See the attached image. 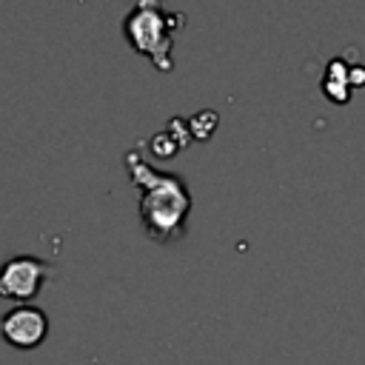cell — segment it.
<instances>
[{"instance_id":"1","label":"cell","mask_w":365,"mask_h":365,"mask_svg":"<svg viewBox=\"0 0 365 365\" xmlns=\"http://www.w3.org/2000/svg\"><path fill=\"white\" fill-rule=\"evenodd\" d=\"M125 171L131 182L140 191V222L148 234V240L168 245L177 242L185 234V222L191 214V188L180 174L171 171H157L137 148H128L125 157Z\"/></svg>"},{"instance_id":"2","label":"cell","mask_w":365,"mask_h":365,"mask_svg":"<svg viewBox=\"0 0 365 365\" xmlns=\"http://www.w3.org/2000/svg\"><path fill=\"white\" fill-rule=\"evenodd\" d=\"M182 23L185 14L168 11L163 0H131V9L123 17V37L157 71H171L174 31L182 29Z\"/></svg>"},{"instance_id":"3","label":"cell","mask_w":365,"mask_h":365,"mask_svg":"<svg viewBox=\"0 0 365 365\" xmlns=\"http://www.w3.org/2000/svg\"><path fill=\"white\" fill-rule=\"evenodd\" d=\"M48 277H51V265L46 259L31 257V254L9 257L0 265V299L31 302Z\"/></svg>"},{"instance_id":"4","label":"cell","mask_w":365,"mask_h":365,"mask_svg":"<svg viewBox=\"0 0 365 365\" xmlns=\"http://www.w3.org/2000/svg\"><path fill=\"white\" fill-rule=\"evenodd\" d=\"M0 334L11 348L31 351V348L43 345V339L48 336V317L43 308H37L31 302H17L9 314H3Z\"/></svg>"},{"instance_id":"5","label":"cell","mask_w":365,"mask_h":365,"mask_svg":"<svg viewBox=\"0 0 365 365\" xmlns=\"http://www.w3.org/2000/svg\"><path fill=\"white\" fill-rule=\"evenodd\" d=\"M325 100L336 103V106H345L351 100V91L354 83H351V66L345 63V57H334L328 66H325V74H322V83H319Z\"/></svg>"},{"instance_id":"6","label":"cell","mask_w":365,"mask_h":365,"mask_svg":"<svg viewBox=\"0 0 365 365\" xmlns=\"http://www.w3.org/2000/svg\"><path fill=\"white\" fill-rule=\"evenodd\" d=\"M180 148H182V143H180L168 128L160 131V134H154V137L148 140V154H151L154 160H168V157H174Z\"/></svg>"},{"instance_id":"7","label":"cell","mask_w":365,"mask_h":365,"mask_svg":"<svg viewBox=\"0 0 365 365\" xmlns=\"http://www.w3.org/2000/svg\"><path fill=\"white\" fill-rule=\"evenodd\" d=\"M188 125H191L194 140H208L214 134V128H217V114L214 111H200V114H194L188 120Z\"/></svg>"},{"instance_id":"8","label":"cell","mask_w":365,"mask_h":365,"mask_svg":"<svg viewBox=\"0 0 365 365\" xmlns=\"http://www.w3.org/2000/svg\"><path fill=\"white\" fill-rule=\"evenodd\" d=\"M351 83H354V88L365 86V66H351Z\"/></svg>"}]
</instances>
